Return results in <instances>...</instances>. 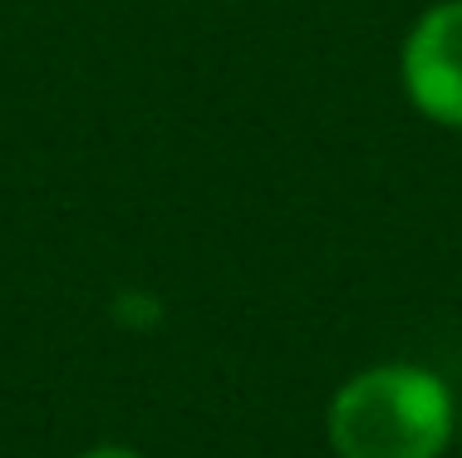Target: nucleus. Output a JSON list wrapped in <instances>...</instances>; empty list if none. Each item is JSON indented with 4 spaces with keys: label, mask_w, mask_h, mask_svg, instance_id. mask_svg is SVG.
I'll return each mask as SVG.
<instances>
[{
    "label": "nucleus",
    "mask_w": 462,
    "mask_h": 458,
    "mask_svg": "<svg viewBox=\"0 0 462 458\" xmlns=\"http://www.w3.org/2000/svg\"><path fill=\"white\" fill-rule=\"evenodd\" d=\"M335 458H448L457 449V389L418 360H374L325 405Z\"/></svg>",
    "instance_id": "1"
},
{
    "label": "nucleus",
    "mask_w": 462,
    "mask_h": 458,
    "mask_svg": "<svg viewBox=\"0 0 462 458\" xmlns=\"http://www.w3.org/2000/svg\"><path fill=\"white\" fill-rule=\"evenodd\" d=\"M399 74L409 104L428 124L462 128V0H438L413 20Z\"/></svg>",
    "instance_id": "2"
},
{
    "label": "nucleus",
    "mask_w": 462,
    "mask_h": 458,
    "mask_svg": "<svg viewBox=\"0 0 462 458\" xmlns=\"http://www.w3.org/2000/svg\"><path fill=\"white\" fill-rule=\"evenodd\" d=\"M74 458H148V453L134 449V444H89V449L74 453Z\"/></svg>",
    "instance_id": "3"
},
{
    "label": "nucleus",
    "mask_w": 462,
    "mask_h": 458,
    "mask_svg": "<svg viewBox=\"0 0 462 458\" xmlns=\"http://www.w3.org/2000/svg\"><path fill=\"white\" fill-rule=\"evenodd\" d=\"M457 453H462V395H457Z\"/></svg>",
    "instance_id": "4"
}]
</instances>
